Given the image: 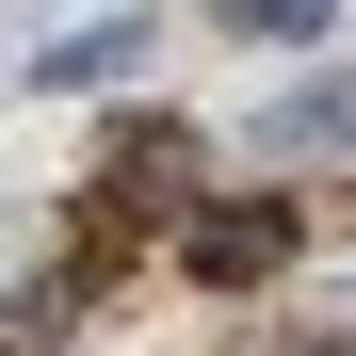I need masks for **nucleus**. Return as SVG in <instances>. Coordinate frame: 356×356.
<instances>
[{
	"mask_svg": "<svg viewBox=\"0 0 356 356\" xmlns=\"http://www.w3.org/2000/svg\"><path fill=\"white\" fill-rule=\"evenodd\" d=\"M178 178H195V130H178V113H130V130H113V162H97V259L146 243V227L178 211Z\"/></svg>",
	"mask_w": 356,
	"mask_h": 356,
	"instance_id": "obj_1",
	"label": "nucleus"
},
{
	"mask_svg": "<svg viewBox=\"0 0 356 356\" xmlns=\"http://www.w3.org/2000/svg\"><path fill=\"white\" fill-rule=\"evenodd\" d=\"M291 243H308V211H291V195H211L195 227H178V259H195L211 291H259Z\"/></svg>",
	"mask_w": 356,
	"mask_h": 356,
	"instance_id": "obj_2",
	"label": "nucleus"
},
{
	"mask_svg": "<svg viewBox=\"0 0 356 356\" xmlns=\"http://www.w3.org/2000/svg\"><path fill=\"white\" fill-rule=\"evenodd\" d=\"M130 65H146V17H81L33 81H49V97H81V81H130Z\"/></svg>",
	"mask_w": 356,
	"mask_h": 356,
	"instance_id": "obj_3",
	"label": "nucleus"
},
{
	"mask_svg": "<svg viewBox=\"0 0 356 356\" xmlns=\"http://www.w3.org/2000/svg\"><path fill=\"white\" fill-rule=\"evenodd\" d=\"M275 146H356V81H308V97L275 113Z\"/></svg>",
	"mask_w": 356,
	"mask_h": 356,
	"instance_id": "obj_4",
	"label": "nucleus"
}]
</instances>
